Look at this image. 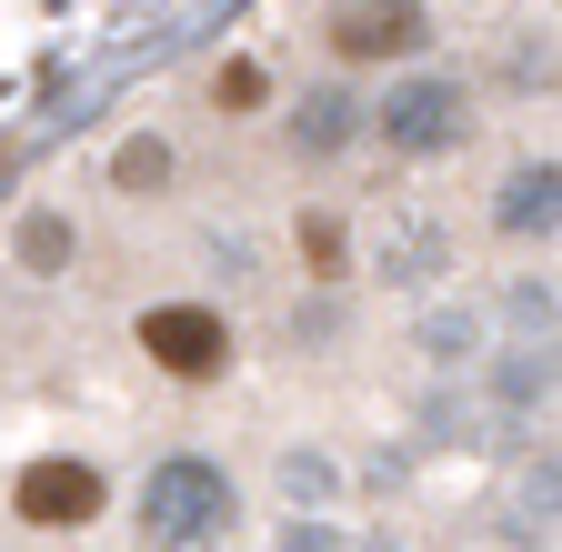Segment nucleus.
<instances>
[{"instance_id":"20e7f679","label":"nucleus","mask_w":562,"mask_h":552,"mask_svg":"<svg viewBox=\"0 0 562 552\" xmlns=\"http://www.w3.org/2000/svg\"><path fill=\"white\" fill-rule=\"evenodd\" d=\"M101 472L91 462H60V452H41V462H21V482H11V512L31 522V532H81V522H101Z\"/></svg>"},{"instance_id":"1a4fd4ad","label":"nucleus","mask_w":562,"mask_h":552,"mask_svg":"<svg viewBox=\"0 0 562 552\" xmlns=\"http://www.w3.org/2000/svg\"><path fill=\"white\" fill-rule=\"evenodd\" d=\"M21 261H31V271H60V261H70V222H50V212H41V222L21 232Z\"/></svg>"},{"instance_id":"7ed1b4c3","label":"nucleus","mask_w":562,"mask_h":552,"mask_svg":"<svg viewBox=\"0 0 562 552\" xmlns=\"http://www.w3.org/2000/svg\"><path fill=\"white\" fill-rule=\"evenodd\" d=\"M140 352L171 382H222L232 372V322L211 302H161V312H140Z\"/></svg>"},{"instance_id":"9d476101","label":"nucleus","mask_w":562,"mask_h":552,"mask_svg":"<svg viewBox=\"0 0 562 552\" xmlns=\"http://www.w3.org/2000/svg\"><path fill=\"white\" fill-rule=\"evenodd\" d=\"M161 171H171V151H161V142H131V151H121V191H151Z\"/></svg>"},{"instance_id":"9b49d317","label":"nucleus","mask_w":562,"mask_h":552,"mask_svg":"<svg viewBox=\"0 0 562 552\" xmlns=\"http://www.w3.org/2000/svg\"><path fill=\"white\" fill-rule=\"evenodd\" d=\"M222 101H232V111H251V101H261V71H251V60H232V71H222Z\"/></svg>"},{"instance_id":"f03ea898","label":"nucleus","mask_w":562,"mask_h":552,"mask_svg":"<svg viewBox=\"0 0 562 552\" xmlns=\"http://www.w3.org/2000/svg\"><path fill=\"white\" fill-rule=\"evenodd\" d=\"M372 121H382V142H392L402 161H442V151L472 142V91H462L452 71H412V81L382 91Z\"/></svg>"},{"instance_id":"39448f33","label":"nucleus","mask_w":562,"mask_h":552,"mask_svg":"<svg viewBox=\"0 0 562 552\" xmlns=\"http://www.w3.org/2000/svg\"><path fill=\"white\" fill-rule=\"evenodd\" d=\"M422 0H351L341 11V60H382V50H422Z\"/></svg>"},{"instance_id":"f257e3e1","label":"nucleus","mask_w":562,"mask_h":552,"mask_svg":"<svg viewBox=\"0 0 562 552\" xmlns=\"http://www.w3.org/2000/svg\"><path fill=\"white\" fill-rule=\"evenodd\" d=\"M232 522H241L232 472L201 462V452H171L151 482H140V542H151V552H211Z\"/></svg>"},{"instance_id":"423d86ee","label":"nucleus","mask_w":562,"mask_h":552,"mask_svg":"<svg viewBox=\"0 0 562 552\" xmlns=\"http://www.w3.org/2000/svg\"><path fill=\"white\" fill-rule=\"evenodd\" d=\"M351 131H362V101H351V91H312V101L292 111V142H302V151H341Z\"/></svg>"},{"instance_id":"0eeeda50","label":"nucleus","mask_w":562,"mask_h":552,"mask_svg":"<svg viewBox=\"0 0 562 552\" xmlns=\"http://www.w3.org/2000/svg\"><path fill=\"white\" fill-rule=\"evenodd\" d=\"M503 232H513V241L552 232V161H542V171H513V181H503Z\"/></svg>"},{"instance_id":"6e6552de","label":"nucleus","mask_w":562,"mask_h":552,"mask_svg":"<svg viewBox=\"0 0 562 552\" xmlns=\"http://www.w3.org/2000/svg\"><path fill=\"white\" fill-rule=\"evenodd\" d=\"M382 261H392V282H432V271H442V232L432 222H392Z\"/></svg>"}]
</instances>
